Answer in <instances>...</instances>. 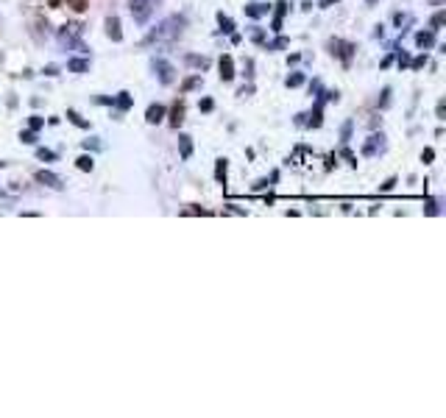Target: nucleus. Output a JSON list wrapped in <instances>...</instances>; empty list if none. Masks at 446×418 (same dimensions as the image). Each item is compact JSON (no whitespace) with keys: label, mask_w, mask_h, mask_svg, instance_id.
Listing matches in <instances>:
<instances>
[{"label":"nucleus","mask_w":446,"mask_h":418,"mask_svg":"<svg viewBox=\"0 0 446 418\" xmlns=\"http://www.w3.org/2000/svg\"><path fill=\"white\" fill-rule=\"evenodd\" d=\"M199 84H201V78H199V75H193V78H187V81H185V89H196Z\"/></svg>","instance_id":"26"},{"label":"nucleus","mask_w":446,"mask_h":418,"mask_svg":"<svg viewBox=\"0 0 446 418\" xmlns=\"http://www.w3.org/2000/svg\"><path fill=\"white\" fill-rule=\"evenodd\" d=\"M416 45L424 48V50H430V48L436 45V31H433V28H430V31H419V34H416Z\"/></svg>","instance_id":"8"},{"label":"nucleus","mask_w":446,"mask_h":418,"mask_svg":"<svg viewBox=\"0 0 446 418\" xmlns=\"http://www.w3.org/2000/svg\"><path fill=\"white\" fill-rule=\"evenodd\" d=\"M145 120H148L151 126L162 123V120H165V106H162V103H151V106H148V112H145Z\"/></svg>","instance_id":"6"},{"label":"nucleus","mask_w":446,"mask_h":418,"mask_svg":"<svg viewBox=\"0 0 446 418\" xmlns=\"http://www.w3.org/2000/svg\"><path fill=\"white\" fill-rule=\"evenodd\" d=\"M182 31H185V17H179V14H171V17H165L148 36H145V45H154V42H173V39H179L182 36Z\"/></svg>","instance_id":"1"},{"label":"nucleus","mask_w":446,"mask_h":418,"mask_svg":"<svg viewBox=\"0 0 446 418\" xmlns=\"http://www.w3.org/2000/svg\"><path fill=\"white\" fill-rule=\"evenodd\" d=\"M234 78V62L231 56H221V81H231Z\"/></svg>","instance_id":"9"},{"label":"nucleus","mask_w":446,"mask_h":418,"mask_svg":"<svg viewBox=\"0 0 446 418\" xmlns=\"http://www.w3.org/2000/svg\"><path fill=\"white\" fill-rule=\"evenodd\" d=\"M20 143L34 145V143H36V131H20Z\"/></svg>","instance_id":"20"},{"label":"nucleus","mask_w":446,"mask_h":418,"mask_svg":"<svg viewBox=\"0 0 446 418\" xmlns=\"http://www.w3.org/2000/svg\"><path fill=\"white\" fill-rule=\"evenodd\" d=\"M67 70H70V73H87V70H89V59H70V62H67Z\"/></svg>","instance_id":"12"},{"label":"nucleus","mask_w":446,"mask_h":418,"mask_svg":"<svg viewBox=\"0 0 446 418\" xmlns=\"http://www.w3.org/2000/svg\"><path fill=\"white\" fill-rule=\"evenodd\" d=\"M115 103H117V106H120V109H123V112H126V109H129V106H131V95H129V92H120V95H117V101H115Z\"/></svg>","instance_id":"18"},{"label":"nucleus","mask_w":446,"mask_h":418,"mask_svg":"<svg viewBox=\"0 0 446 418\" xmlns=\"http://www.w3.org/2000/svg\"><path fill=\"white\" fill-rule=\"evenodd\" d=\"M215 179L226 182V159H218V168H215Z\"/></svg>","instance_id":"21"},{"label":"nucleus","mask_w":446,"mask_h":418,"mask_svg":"<svg viewBox=\"0 0 446 418\" xmlns=\"http://www.w3.org/2000/svg\"><path fill=\"white\" fill-rule=\"evenodd\" d=\"M444 20H446L444 8H441V11H436V14H433V31H438V28L444 25Z\"/></svg>","instance_id":"19"},{"label":"nucleus","mask_w":446,"mask_h":418,"mask_svg":"<svg viewBox=\"0 0 446 418\" xmlns=\"http://www.w3.org/2000/svg\"><path fill=\"white\" fill-rule=\"evenodd\" d=\"M67 117H70V123H73V126H78V129H89V123H87L78 112H67Z\"/></svg>","instance_id":"14"},{"label":"nucleus","mask_w":446,"mask_h":418,"mask_svg":"<svg viewBox=\"0 0 446 418\" xmlns=\"http://www.w3.org/2000/svg\"><path fill=\"white\" fill-rule=\"evenodd\" d=\"M433 159H436V151H433V148H424V151H422V162H424V165H430Z\"/></svg>","instance_id":"24"},{"label":"nucleus","mask_w":446,"mask_h":418,"mask_svg":"<svg viewBox=\"0 0 446 418\" xmlns=\"http://www.w3.org/2000/svg\"><path fill=\"white\" fill-rule=\"evenodd\" d=\"M36 157H39V159H48V162H53V159H56V154H53V151H48V148H36Z\"/></svg>","instance_id":"22"},{"label":"nucleus","mask_w":446,"mask_h":418,"mask_svg":"<svg viewBox=\"0 0 446 418\" xmlns=\"http://www.w3.org/2000/svg\"><path fill=\"white\" fill-rule=\"evenodd\" d=\"M285 84H287V87H301V84H304V75H301V73H293V75L285 78Z\"/></svg>","instance_id":"17"},{"label":"nucleus","mask_w":446,"mask_h":418,"mask_svg":"<svg viewBox=\"0 0 446 418\" xmlns=\"http://www.w3.org/2000/svg\"><path fill=\"white\" fill-rule=\"evenodd\" d=\"M382 151H385V134H371L368 143H366V148H363V154L374 157V154H382Z\"/></svg>","instance_id":"4"},{"label":"nucleus","mask_w":446,"mask_h":418,"mask_svg":"<svg viewBox=\"0 0 446 418\" xmlns=\"http://www.w3.org/2000/svg\"><path fill=\"white\" fill-rule=\"evenodd\" d=\"M39 185H45V187H53V190H62L64 185H62V179L56 176V173H50V171H36V176H34Z\"/></svg>","instance_id":"5"},{"label":"nucleus","mask_w":446,"mask_h":418,"mask_svg":"<svg viewBox=\"0 0 446 418\" xmlns=\"http://www.w3.org/2000/svg\"><path fill=\"white\" fill-rule=\"evenodd\" d=\"M436 112H438V120H444V115H446V103H444V101H438V109H436Z\"/></svg>","instance_id":"29"},{"label":"nucleus","mask_w":446,"mask_h":418,"mask_svg":"<svg viewBox=\"0 0 446 418\" xmlns=\"http://www.w3.org/2000/svg\"><path fill=\"white\" fill-rule=\"evenodd\" d=\"M349 134H352V123L343 126V140H349Z\"/></svg>","instance_id":"33"},{"label":"nucleus","mask_w":446,"mask_h":418,"mask_svg":"<svg viewBox=\"0 0 446 418\" xmlns=\"http://www.w3.org/2000/svg\"><path fill=\"white\" fill-rule=\"evenodd\" d=\"M332 3H338V0H318V6H321V8H329Z\"/></svg>","instance_id":"34"},{"label":"nucleus","mask_w":446,"mask_h":418,"mask_svg":"<svg viewBox=\"0 0 446 418\" xmlns=\"http://www.w3.org/2000/svg\"><path fill=\"white\" fill-rule=\"evenodd\" d=\"M129 11L137 22H148L151 20V0H129Z\"/></svg>","instance_id":"3"},{"label":"nucleus","mask_w":446,"mask_h":418,"mask_svg":"<svg viewBox=\"0 0 446 418\" xmlns=\"http://www.w3.org/2000/svg\"><path fill=\"white\" fill-rule=\"evenodd\" d=\"M199 106H201V109H204V112H210V109H213V101H210V98H204V101H201V103H199Z\"/></svg>","instance_id":"31"},{"label":"nucleus","mask_w":446,"mask_h":418,"mask_svg":"<svg viewBox=\"0 0 446 418\" xmlns=\"http://www.w3.org/2000/svg\"><path fill=\"white\" fill-rule=\"evenodd\" d=\"M285 45H287V39H285V36H279V39H273V42L268 45V50H279V48H285Z\"/></svg>","instance_id":"25"},{"label":"nucleus","mask_w":446,"mask_h":418,"mask_svg":"<svg viewBox=\"0 0 446 418\" xmlns=\"http://www.w3.org/2000/svg\"><path fill=\"white\" fill-rule=\"evenodd\" d=\"M151 70H154V75L159 78V84H165V87H171V84L176 81V67H173L168 59H154V62H151Z\"/></svg>","instance_id":"2"},{"label":"nucleus","mask_w":446,"mask_h":418,"mask_svg":"<svg viewBox=\"0 0 446 418\" xmlns=\"http://www.w3.org/2000/svg\"><path fill=\"white\" fill-rule=\"evenodd\" d=\"M394 185H396V179H388V182H385V185H382V190H385V193H388V190H394Z\"/></svg>","instance_id":"32"},{"label":"nucleus","mask_w":446,"mask_h":418,"mask_svg":"<svg viewBox=\"0 0 446 418\" xmlns=\"http://www.w3.org/2000/svg\"><path fill=\"white\" fill-rule=\"evenodd\" d=\"M28 123H31V131H39V129H42V126H45V120H42V117H39V115H34V117H31V120H28Z\"/></svg>","instance_id":"23"},{"label":"nucleus","mask_w":446,"mask_h":418,"mask_svg":"<svg viewBox=\"0 0 446 418\" xmlns=\"http://www.w3.org/2000/svg\"><path fill=\"white\" fill-rule=\"evenodd\" d=\"M171 123H173V129H179V123H182V106L173 109V120H171Z\"/></svg>","instance_id":"27"},{"label":"nucleus","mask_w":446,"mask_h":418,"mask_svg":"<svg viewBox=\"0 0 446 418\" xmlns=\"http://www.w3.org/2000/svg\"><path fill=\"white\" fill-rule=\"evenodd\" d=\"M218 22H221V31L223 34H231V31H234V22H231V20H229V17H226V14H218Z\"/></svg>","instance_id":"15"},{"label":"nucleus","mask_w":446,"mask_h":418,"mask_svg":"<svg viewBox=\"0 0 446 418\" xmlns=\"http://www.w3.org/2000/svg\"><path fill=\"white\" fill-rule=\"evenodd\" d=\"M75 168H78V171H84V173H89V171L95 168V159L84 154V157H78V159H75Z\"/></svg>","instance_id":"13"},{"label":"nucleus","mask_w":446,"mask_h":418,"mask_svg":"<svg viewBox=\"0 0 446 418\" xmlns=\"http://www.w3.org/2000/svg\"><path fill=\"white\" fill-rule=\"evenodd\" d=\"M368 3H374V0H368Z\"/></svg>","instance_id":"35"},{"label":"nucleus","mask_w":446,"mask_h":418,"mask_svg":"<svg viewBox=\"0 0 446 418\" xmlns=\"http://www.w3.org/2000/svg\"><path fill=\"white\" fill-rule=\"evenodd\" d=\"M410 64H413V70H422V67L427 64V56H419V59H413Z\"/></svg>","instance_id":"28"},{"label":"nucleus","mask_w":446,"mask_h":418,"mask_svg":"<svg viewBox=\"0 0 446 418\" xmlns=\"http://www.w3.org/2000/svg\"><path fill=\"white\" fill-rule=\"evenodd\" d=\"M268 11H271V6H268V3H251V6H245V14H248V17H254V20H257V17H262V14H268Z\"/></svg>","instance_id":"11"},{"label":"nucleus","mask_w":446,"mask_h":418,"mask_svg":"<svg viewBox=\"0 0 446 418\" xmlns=\"http://www.w3.org/2000/svg\"><path fill=\"white\" fill-rule=\"evenodd\" d=\"M106 36H109L112 42H120V39H123V31H120V20H117V17H109V20H106Z\"/></svg>","instance_id":"7"},{"label":"nucleus","mask_w":446,"mask_h":418,"mask_svg":"<svg viewBox=\"0 0 446 418\" xmlns=\"http://www.w3.org/2000/svg\"><path fill=\"white\" fill-rule=\"evenodd\" d=\"M410 64V59H408V53H399V67H408Z\"/></svg>","instance_id":"30"},{"label":"nucleus","mask_w":446,"mask_h":418,"mask_svg":"<svg viewBox=\"0 0 446 418\" xmlns=\"http://www.w3.org/2000/svg\"><path fill=\"white\" fill-rule=\"evenodd\" d=\"M185 62H187V64H190V67H201V70H204V67H207V64H210V62H207V59H204V56H187V59H185Z\"/></svg>","instance_id":"16"},{"label":"nucleus","mask_w":446,"mask_h":418,"mask_svg":"<svg viewBox=\"0 0 446 418\" xmlns=\"http://www.w3.org/2000/svg\"><path fill=\"white\" fill-rule=\"evenodd\" d=\"M179 154H182V159H190V157H193V137H187V134L179 137Z\"/></svg>","instance_id":"10"}]
</instances>
